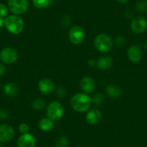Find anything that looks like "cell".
Wrapping results in <instances>:
<instances>
[{"instance_id": "6da1fadb", "label": "cell", "mask_w": 147, "mask_h": 147, "mask_svg": "<svg viewBox=\"0 0 147 147\" xmlns=\"http://www.w3.org/2000/svg\"><path fill=\"white\" fill-rule=\"evenodd\" d=\"M92 99L86 93H77L71 99V105L74 110L79 113H84L90 109Z\"/></svg>"}, {"instance_id": "7a4b0ae2", "label": "cell", "mask_w": 147, "mask_h": 147, "mask_svg": "<svg viewBox=\"0 0 147 147\" xmlns=\"http://www.w3.org/2000/svg\"><path fill=\"white\" fill-rule=\"evenodd\" d=\"M5 25L7 29L14 35L21 33L24 29V21L19 15H12L6 17L5 19Z\"/></svg>"}, {"instance_id": "3957f363", "label": "cell", "mask_w": 147, "mask_h": 147, "mask_svg": "<svg viewBox=\"0 0 147 147\" xmlns=\"http://www.w3.org/2000/svg\"><path fill=\"white\" fill-rule=\"evenodd\" d=\"M94 44L97 50L102 53H106L112 49L113 42L109 35L101 33L96 36L94 38Z\"/></svg>"}, {"instance_id": "277c9868", "label": "cell", "mask_w": 147, "mask_h": 147, "mask_svg": "<svg viewBox=\"0 0 147 147\" xmlns=\"http://www.w3.org/2000/svg\"><path fill=\"white\" fill-rule=\"evenodd\" d=\"M64 110L63 107L60 102L56 101L51 102L48 105L46 110L47 117L53 121H56L60 120L63 117Z\"/></svg>"}, {"instance_id": "5b68a950", "label": "cell", "mask_w": 147, "mask_h": 147, "mask_svg": "<svg viewBox=\"0 0 147 147\" xmlns=\"http://www.w3.org/2000/svg\"><path fill=\"white\" fill-rule=\"evenodd\" d=\"M7 3L9 10L14 15H22L28 9V0H7Z\"/></svg>"}, {"instance_id": "8992f818", "label": "cell", "mask_w": 147, "mask_h": 147, "mask_svg": "<svg viewBox=\"0 0 147 147\" xmlns=\"http://www.w3.org/2000/svg\"><path fill=\"white\" fill-rule=\"evenodd\" d=\"M69 38L71 43L74 45H80L85 38V32L82 27L76 25L72 27L69 32Z\"/></svg>"}, {"instance_id": "52a82bcc", "label": "cell", "mask_w": 147, "mask_h": 147, "mask_svg": "<svg viewBox=\"0 0 147 147\" xmlns=\"http://www.w3.org/2000/svg\"><path fill=\"white\" fill-rule=\"evenodd\" d=\"M0 59L6 64H12L18 61V53L13 48H5L0 51Z\"/></svg>"}, {"instance_id": "ba28073f", "label": "cell", "mask_w": 147, "mask_h": 147, "mask_svg": "<svg viewBox=\"0 0 147 147\" xmlns=\"http://www.w3.org/2000/svg\"><path fill=\"white\" fill-rule=\"evenodd\" d=\"M147 28V21L142 17H137L132 20L131 22V29L136 34L145 32Z\"/></svg>"}, {"instance_id": "9c48e42d", "label": "cell", "mask_w": 147, "mask_h": 147, "mask_svg": "<svg viewBox=\"0 0 147 147\" xmlns=\"http://www.w3.org/2000/svg\"><path fill=\"white\" fill-rule=\"evenodd\" d=\"M15 130L11 125L7 124L0 125V142H8L13 138Z\"/></svg>"}, {"instance_id": "30bf717a", "label": "cell", "mask_w": 147, "mask_h": 147, "mask_svg": "<svg viewBox=\"0 0 147 147\" xmlns=\"http://www.w3.org/2000/svg\"><path fill=\"white\" fill-rule=\"evenodd\" d=\"M18 147H35V138L31 134H22L19 137L18 140Z\"/></svg>"}, {"instance_id": "8fae6325", "label": "cell", "mask_w": 147, "mask_h": 147, "mask_svg": "<svg viewBox=\"0 0 147 147\" xmlns=\"http://www.w3.org/2000/svg\"><path fill=\"white\" fill-rule=\"evenodd\" d=\"M128 59L134 63H138L142 58V51L140 46H131L128 50Z\"/></svg>"}, {"instance_id": "7c38bea8", "label": "cell", "mask_w": 147, "mask_h": 147, "mask_svg": "<svg viewBox=\"0 0 147 147\" xmlns=\"http://www.w3.org/2000/svg\"><path fill=\"white\" fill-rule=\"evenodd\" d=\"M38 89L43 94H49L54 91V83L49 79H43L38 82Z\"/></svg>"}, {"instance_id": "4fadbf2b", "label": "cell", "mask_w": 147, "mask_h": 147, "mask_svg": "<svg viewBox=\"0 0 147 147\" xmlns=\"http://www.w3.org/2000/svg\"><path fill=\"white\" fill-rule=\"evenodd\" d=\"M81 89L85 93H91L95 89V82L90 77H84L80 81Z\"/></svg>"}, {"instance_id": "5bb4252c", "label": "cell", "mask_w": 147, "mask_h": 147, "mask_svg": "<svg viewBox=\"0 0 147 147\" xmlns=\"http://www.w3.org/2000/svg\"><path fill=\"white\" fill-rule=\"evenodd\" d=\"M102 119V113L98 109H92L87 113L86 121L89 124L96 125Z\"/></svg>"}, {"instance_id": "9a60e30c", "label": "cell", "mask_w": 147, "mask_h": 147, "mask_svg": "<svg viewBox=\"0 0 147 147\" xmlns=\"http://www.w3.org/2000/svg\"><path fill=\"white\" fill-rule=\"evenodd\" d=\"M106 92L107 95L112 98H120L123 95V90L118 86L113 84H108L106 87Z\"/></svg>"}, {"instance_id": "2e32d148", "label": "cell", "mask_w": 147, "mask_h": 147, "mask_svg": "<svg viewBox=\"0 0 147 147\" xmlns=\"http://www.w3.org/2000/svg\"><path fill=\"white\" fill-rule=\"evenodd\" d=\"M112 58L107 56H102V57L99 58L98 60L96 62L97 68L99 69H101V70H106V69H109L110 66H112Z\"/></svg>"}, {"instance_id": "e0dca14e", "label": "cell", "mask_w": 147, "mask_h": 147, "mask_svg": "<svg viewBox=\"0 0 147 147\" xmlns=\"http://www.w3.org/2000/svg\"><path fill=\"white\" fill-rule=\"evenodd\" d=\"M4 92L8 97H14L18 94V88L16 84H14V83H7L4 87Z\"/></svg>"}, {"instance_id": "ac0fdd59", "label": "cell", "mask_w": 147, "mask_h": 147, "mask_svg": "<svg viewBox=\"0 0 147 147\" xmlns=\"http://www.w3.org/2000/svg\"><path fill=\"white\" fill-rule=\"evenodd\" d=\"M39 127H40V129L43 131H51V130L53 129V126H54V123H53V121H51V119H49V118H43L40 120L39 121Z\"/></svg>"}, {"instance_id": "d6986e66", "label": "cell", "mask_w": 147, "mask_h": 147, "mask_svg": "<svg viewBox=\"0 0 147 147\" xmlns=\"http://www.w3.org/2000/svg\"><path fill=\"white\" fill-rule=\"evenodd\" d=\"M52 0H32L34 6L38 9H43L51 5Z\"/></svg>"}, {"instance_id": "ffe728a7", "label": "cell", "mask_w": 147, "mask_h": 147, "mask_svg": "<svg viewBox=\"0 0 147 147\" xmlns=\"http://www.w3.org/2000/svg\"><path fill=\"white\" fill-rule=\"evenodd\" d=\"M32 107L35 110H43L46 107V102L42 99H36L32 102Z\"/></svg>"}, {"instance_id": "44dd1931", "label": "cell", "mask_w": 147, "mask_h": 147, "mask_svg": "<svg viewBox=\"0 0 147 147\" xmlns=\"http://www.w3.org/2000/svg\"><path fill=\"white\" fill-rule=\"evenodd\" d=\"M137 12L139 13L144 14L147 12V1L146 0H141L138 3L136 4V6Z\"/></svg>"}, {"instance_id": "7402d4cb", "label": "cell", "mask_w": 147, "mask_h": 147, "mask_svg": "<svg viewBox=\"0 0 147 147\" xmlns=\"http://www.w3.org/2000/svg\"><path fill=\"white\" fill-rule=\"evenodd\" d=\"M69 146V139L66 136H61L57 139L56 142V147H68Z\"/></svg>"}, {"instance_id": "603a6c76", "label": "cell", "mask_w": 147, "mask_h": 147, "mask_svg": "<svg viewBox=\"0 0 147 147\" xmlns=\"http://www.w3.org/2000/svg\"><path fill=\"white\" fill-rule=\"evenodd\" d=\"M92 101L96 105H101L104 102L105 97L101 93H97V94H95L93 96Z\"/></svg>"}, {"instance_id": "cb8c5ba5", "label": "cell", "mask_w": 147, "mask_h": 147, "mask_svg": "<svg viewBox=\"0 0 147 147\" xmlns=\"http://www.w3.org/2000/svg\"><path fill=\"white\" fill-rule=\"evenodd\" d=\"M8 9L5 5L2 3H0V17L1 18H5L7 15Z\"/></svg>"}, {"instance_id": "d4e9b609", "label": "cell", "mask_w": 147, "mask_h": 147, "mask_svg": "<svg viewBox=\"0 0 147 147\" xmlns=\"http://www.w3.org/2000/svg\"><path fill=\"white\" fill-rule=\"evenodd\" d=\"M19 130L22 134H27V133L29 132L30 127L27 123H21L20 125Z\"/></svg>"}, {"instance_id": "484cf974", "label": "cell", "mask_w": 147, "mask_h": 147, "mask_svg": "<svg viewBox=\"0 0 147 147\" xmlns=\"http://www.w3.org/2000/svg\"><path fill=\"white\" fill-rule=\"evenodd\" d=\"M56 94L59 97H64L66 95V90L63 87H60L57 89Z\"/></svg>"}, {"instance_id": "4316f807", "label": "cell", "mask_w": 147, "mask_h": 147, "mask_svg": "<svg viewBox=\"0 0 147 147\" xmlns=\"http://www.w3.org/2000/svg\"><path fill=\"white\" fill-rule=\"evenodd\" d=\"M115 43H116V45H118V46H124V44H125V38H123V36H118L115 38Z\"/></svg>"}, {"instance_id": "83f0119b", "label": "cell", "mask_w": 147, "mask_h": 147, "mask_svg": "<svg viewBox=\"0 0 147 147\" xmlns=\"http://www.w3.org/2000/svg\"><path fill=\"white\" fill-rule=\"evenodd\" d=\"M9 116V113L7 110H0V119H6Z\"/></svg>"}, {"instance_id": "f1b7e54d", "label": "cell", "mask_w": 147, "mask_h": 147, "mask_svg": "<svg viewBox=\"0 0 147 147\" xmlns=\"http://www.w3.org/2000/svg\"><path fill=\"white\" fill-rule=\"evenodd\" d=\"M5 70H6L5 66L2 63H0V77L3 75L5 73Z\"/></svg>"}, {"instance_id": "f546056e", "label": "cell", "mask_w": 147, "mask_h": 147, "mask_svg": "<svg viewBox=\"0 0 147 147\" xmlns=\"http://www.w3.org/2000/svg\"><path fill=\"white\" fill-rule=\"evenodd\" d=\"M88 65L90 66H91V67H92V66L96 65V61L94 59H90V60L88 61Z\"/></svg>"}, {"instance_id": "4dcf8cb0", "label": "cell", "mask_w": 147, "mask_h": 147, "mask_svg": "<svg viewBox=\"0 0 147 147\" xmlns=\"http://www.w3.org/2000/svg\"><path fill=\"white\" fill-rule=\"evenodd\" d=\"M4 25H5V20L3 19V18L0 17V29L2 28Z\"/></svg>"}, {"instance_id": "1f68e13d", "label": "cell", "mask_w": 147, "mask_h": 147, "mask_svg": "<svg viewBox=\"0 0 147 147\" xmlns=\"http://www.w3.org/2000/svg\"><path fill=\"white\" fill-rule=\"evenodd\" d=\"M117 1H118L119 3H121V4H125L128 2V0H117Z\"/></svg>"}, {"instance_id": "d6a6232c", "label": "cell", "mask_w": 147, "mask_h": 147, "mask_svg": "<svg viewBox=\"0 0 147 147\" xmlns=\"http://www.w3.org/2000/svg\"><path fill=\"white\" fill-rule=\"evenodd\" d=\"M145 49H147V43L145 44Z\"/></svg>"}, {"instance_id": "836d02e7", "label": "cell", "mask_w": 147, "mask_h": 147, "mask_svg": "<svg viewBox=\"0 0 147 147\" xmlns=\"http://www.w3.org/2000/svg\"><path fill=\"white\" fill-rule=\"evenodd\" d=\"M0 147H4V146L2 145H0Z\"/></svg>"}]
</instances>
